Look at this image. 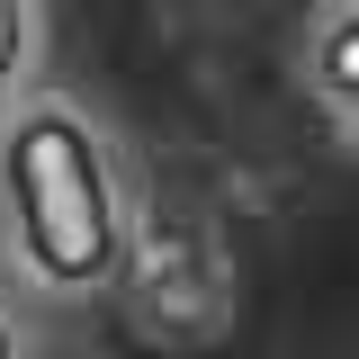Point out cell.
Listing matches in <instances>:
<instances>
[{
  "label": "cell",
  "mask_w": 359,
  "mask_h": 359,
  "mask_svg": "<svg viewBox=\"0 0 359 359\" xmlns=\"http://www.w3.org/2000/svg\"><path fill=\"white\" fill-rule=\"evenodd\" d=\"M9 207H18V243L45 278L81 287L108 269L117 252V198H108V162H99V135L72 108H27L9 126Z\"/></svg>",
  "instance_id": "cell-1"
},
{
  "label": "cell",
  "mask_w": 359,
  "mask_h": 359,
  "mask_svg": "<svg viewBox=\"0 0 359 359\" xmlns=\"http://www.w3.org/2000/svg\"><path fill=\"white\" fill-rule=\"evenodd\" d=\"M323 81H332V99H351V81H359V36L351 27H332V45H323Z\"/></svg>",
  "instance_id": "cell-2"
},
{
  "label": "cell",
  "mask_w": 359,
  "mask_h": 359,
  "mask_svg": "<svg viewBox=\"0 0 359 359\" xmlns=\"http://www.w3.org/2000/svg\"><path fill=\"white\" fill-rule=\"evenodd\" d=\"M18 36H27V18H18V0H0V72L18 63Z\"/></svg>",
  "instance_id": "cell-3"
},
{
  "label": "cell",
  "mask_w": 359,
  "mask_h": 359,
  "mask_svg": "<svg viewBox=\"0 0 359 359\" xmlns=\"http://www.w3.org/2000/svg\"><path fill=\"white\" fill-rule=\"evenodd\" d=\"M0 359H18V341H9V323H0Z\"/></svg>",
  "instance_id": "cell-4"
}]
</instances>
